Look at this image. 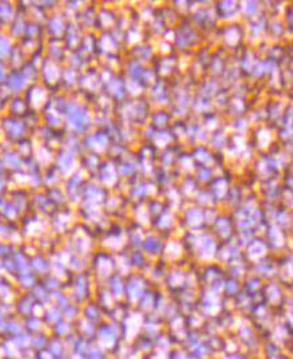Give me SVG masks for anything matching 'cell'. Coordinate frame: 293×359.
Here are the masks:
<instances>
[{
  "instance_id": "obj_10",
  "label": "cell",
  "mask_w": 293,
  "mask_h": 359,
  "mask_svg": "<svg viewBox=\"0 0 293 359\" xmlns=\"http://www.w3.org/2000/svg\"><path fill=\"white\" fill-rule=\"evenodd\" d=\"M22 331H25L23 329V322L19 316L16 315H10V318L7 320V325H5L4 330L0 332V336H4V338H12L15 335H18Z\"/></svg>"
},
{
  "instance_id": "obj_15",
  "label": "cell",
  "mask_w": 293,
  "mask_h": 359,
  "mask_svg": "<svg viewBox=\"0 0 293 359\" xmlns=\"http://www.w3.org/2000/svg\"><path fill=\"white\" fill-rule=\"evenodd\" d=\"M40 281L46 285V288H47L51 294L63 290V281H62V279H60L58 275H55L54 272H50V274H46L44 276H42Z\"/></svg>"
},
{
  "instance_id": "obj_3",
  "label": "cell",
  "mask_w": 293,
  "mask_h": 359,
  "mask_svg": "<svg viewBox=\"0 0 293 359\" xmlns=\"http://www.w3.org/2000/svg\"><path fill=\"white\" fill-rule=\"evenodd\" d=\"M29 270L32 271L34 274L40 276H44L46 274L53 272V259L50 260L49 257L42 253H36L29 257L28 261Z\"/></svg>"
},
{
  "instance_id": "obj_1",
  "label": "cell",
  "mask_w": 293,
  "mask_h": 359,
  "mask_svg": "<svg viewBox=\"0 0 293 359\" xmlns=\"http://www.w3.org/2000/svg\"><path fill=\"white\" fill-rule=\"evenodd\" d=\"M121 336H122L121 327H118L115 323L101 322L99 325H97L94 340H95V343L98 346H101L102 349L110 351L119 342Z\"/></svg>"
},
{
  "instance_id": "obj_23",
  "label": "cell",
  "mask_w": 293,
  "mask_h": 359,
  "mask_svg": "<svg viewBox=\"0 0 293 359\" xmlns=\"http://www.w3.org/2000/svg\"><path fill=\"white\" fill-rule=\"evenodd\" d=\"M0 359H1V358H0Z\"/></svg>"
},
{
  "instance_id": "obj_21",
  "label": "cell",
  "mask_w": 293,
  "mask_h": 359,
  "mask_svg": "<svg viewBox=\"0 0 293 359\" xmlns=\"http://www.w3.org/2000/svg\"><path fill=\"white\" fill-rule=\"evenodd\" d=\"M3 359H28V358H25V357H20V355H18V357H15V358H3Z\"/></svg>"
},
{
  "instance_id": "obj_6",
  "label": "cell",
  "mask_w": 293,
  "mask_h": 359,
  "mask_svg": "<svg viewBox=\"0 0 293 359\" xmlns=\"http://www.w3.org/2000/svg\"><path fill=\"white\" fill-rule=\"evenodd\" d=\"M82 318L88 322H91L94 325H99L101 322H103V315L101 307L97 303L93 302H87L82 305Z\"/></svg>"
},
{
  "instance_id": "obj_16",
  "label": "cell",
  "mask_w": 293,
  "mask_h": 359,
  "mask_svg": "<svg viewBox=\"0 0 293 359\" xmlns=\"http://www.w3.org/2000/svg\"><path fill=\"white\" fill-rule=\"evenodd\" d=\"M75 330H77V332H78L79 335L94 339V336H95V330H97V325H94V323H91V322H88V320L83 319V318H80V319H78L77 322H75Z\"/></svg>"
},
{
  "instance_id": "obj_4",
  "label": "cell",
  "mask_w": 293,
  "mask_h": 359,
  "mask_svg": "<svg viewBox=\"0 0 293 359\" xmlns=\"http://www.w3.org/2000/svg\"><path fill=\"white\" fill-rule=\"evenodd\" d=\"M46 353L53 359H59L70 355V349L67 347V344L64 343V340L62 338H56V336L51 335L49 346L46 349Z\"/></svg>"
},
{
  "instance_id": "obj_9",
  "label": "cell",
  "mask_w": 293,
  "mask_h": 359,
  "mask_svg": "<svg viewBox=\"0 0 293 359\" xmlns=\"http://www.w3.org/2000/svg\"><path fill=\"white\" fill-rule=\"evenodd\" d=\"M47 330H49L50 334L53 335V336H56V338H62V339H64L67 335H70L71 332L75 331V323H73V322H70V320L62 318V319L59 320V322H56L54 326H51V327Z\"/></svg>"
},
{
  "instance_id": "obj_22",
  "label": "cell",
  "mask_w": 293,
  "mask_h": 359,
  "mask_svg": "<svg viewBox=\"0 0 293 359\" xmlns=\"http://www.w3.org/2000/svg\"><path fill=\"white\" fill-rule=\"evenodd\" d=\"M59 359H71V358H70V355H67V357H63V358H59Z\"/></svg>"
},
{
  "instance_id": "obj_19",
  "label": "cell",
  "mask_w": 293,
  "mask_h": 359,
  "mask_svg": "<svg viewBox=\"0 0 293 359\" xmlns=\"http://www.w3.org/2000/svg\"><path fill=\"white\" fill-rule=\"evenodd\" d=\"M86 359H108L107 358V350L102 349L101 346L95 344L93 349L90 350Z\"/></svg>"
},
{
  "instance_id": "obj_18",
  "label": "cell",
  "mask_w": 293,
  "mask_h": 359,
  "mask_svg": "<svg viewBox=\"0 0 293 359\" xmlns=\"http://www.w3.org/2000/svg\"><path fill=\"white\" fill-rule=\"evenodd\" d=\"M71 302H73V299H71V296H70L69 292H66V291L62 290L53 294V304L59 307L60 310H63L64 307L69 305Z\"/></svg>"
},
{
  "instance_id": "obj_17",
  "label": "cell",
  "mask_w": 293,
  "mask_h": 359,
  "mask_svg": "<svg viewBox=\"0 0 293 359\" xmlns=\"http://www.w3.org/2000/svg\"><path fill=\"white\" fill-rule=\"evenodd\" d=\"M62 314H63L64 319L75 323L77 320L82 318V305L75 303V302H71L69 305H66L62 310Z\"/></svg>"
},
{
  "instance_id": "obj_20",
  "label": "cell",
  "mask_w": 293,
  "mask_h": 359,
  "mask_svg": "<svg viewBox=\"0 0 293 359\" xmlns=\"http://www.w3.org/2000/svg\"><path fill=\"white\" fill-rule=\"evenodd\" d=\"M78 338H79V334H78V332H77V330H75L74 332H71V334H70V335H67V336H66V338H64L63 340H64V343L67 344V347H69V349L71 350V347H73L74 343L77 342V339H78Z\"/></svg>"
},
{
  "instance_id": "obj_11",
  "label": "cell",
  "mask_w": 293,
  "mask_h": 359,
  "mask_svg": "<svg viewBox=\"0 0 293 359\" xmlns=\"http://www.w3.org/2000/svg\"><path fill=\"white\" fill-rule=\"evenodd\" d=\"M50 338H51V334L47 329L42 330L39 332L32 335L31 338V349L32 351H36V353H40V351H46L47 346H49Z\"/></svg>"
},
{
  "instance_id": "obj_14",
  "label": "cell",
  "mask_w": 293,
  "mask_h": 359,
  "mask_svg": "<svg viewBox=\"0 0 293 359\" xmlns=\"http://www.w3.org/2000/svg\"><path fill=\"white\" fill-rule=\"evenodd\" d=\"M31 338H32V335L28 334L27 331H22V332L15 335L12 338H8V339H10L11 344L14 346V349L18 351V354H20L22 351L31 347Z\"/></svg>"
},
{
  "instance_id": "obj_8",
  "label": "cell",
  "mask_w": 293,
  "mask_h": 359,
  "mask_svg": "<svg viewBox=\"0 0 293 359\" xmlns=\"http://www.w3.org/2000/svg\"><path fill=\"white\" fill-rule=\"evenodd\" d=\"M40 316L43 319L46 329H50L51 326H54L56 322L63 318V314H62V310L59 307H56L55 304H50L44 307L43 311L40 312Z\"/></svg>"
},
{
  "instance_id": "obj_2",
  "label": "cell",
  "mask_w": 293,
  "mask_h": 359,
  "mask_svg": "<svg viewBox=\"0 0 293 359\" xmlns=\"http://www.w3.org/2000/svg\"><path fill=\"white\" fill-rule=\"evenodd\" d=\"M14 305V315L19 316L20 319L29 314H40L43 311V307H40L36 300L31 294V291H25L22 295L16 296V299L12 302Z\"/></svg>"
},
{
  "instance_id": "obj_12",
  "label": "cell",
  "mask_w": 293,
  "mask_h": 359,
  "mask_svg": "<svg viewBox=\"0 0 293 359\" xmlns=\"http://www.w3.org/2000/svg\"><path fill=\"white\" fill-rule=\"evenodd\" d=\"M15 277H16V283H18V285H20L25 291H29L35 284H36V283H38V281H39L38 275L34 274L31 270L23 271V272H18V274L15 275Z\"/></svg>"
},
{
  "instance_id": "obj_13",
  "label": "cell",
  "mask_w": 293,
  "mask_h": 359,
  "mask_svg": "<svg viewBox=\"0 0 293 359\" xmlns=\"http://www.w3.org/2000/svg\"><path fill=\"white\" fill-rule=\"evenodd\" d=\"M95 344H97L95 343V340L91 339V338H86V336L79 335V338L77 339V342L74 343V346L71 347V350H70V353L87 357V354L90 353V350L93 349Z\"/></svg>"
},
{
  "instance_id": "obj_5",
  "label": "cell",
  "mask_w": 293,
  "mask_h": 359,
  "mask_svg": "<svg viewBox=\"0 0 293 359\" xmlns=\"http://www.w3.org/2000/svg\"><path fill=\"white\" fill-rule=\"evenodd\" d=\"M31 294L32 296L35 298L36 300V303L40 305V307H46V305H50L53 304V294L50 292L47 288H46V285L42 283V281H38L36 284L31 288Z\"/></svg>"
},
{
  "instance_id": "obj_7",
  "label": "cell",
  "mask_w": 293,
  "mask_h": 359,
  "mask_svg": "<svg viewBox=\"0 0 293 359\" xmlns=\"http://www.w3.org/2000/svg\"><path fill=\"white\" fill-rule=\"evenodd\" d=\"M22 322H23V329H25V331H27L31 335L36 334V332H39V331L46 329L42 316H40V314H36V312L22 318Z\"/></svg>"
}]
</instances>
